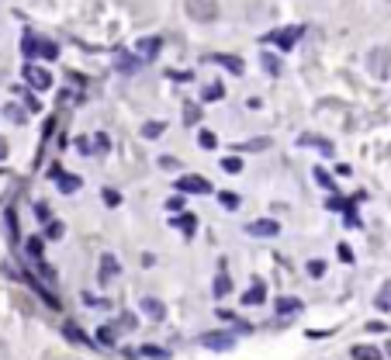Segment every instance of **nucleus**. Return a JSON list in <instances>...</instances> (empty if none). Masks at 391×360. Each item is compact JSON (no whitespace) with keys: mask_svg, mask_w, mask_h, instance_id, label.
Returning <instances> with one entry per match:
<instances>
[{"mask_svg":"<svg viewBox=\"0 0 391 360\" xmlns=\"http://www.w3.org/2000/svg\"><path fill=\"white\" fill-rule=\"evenodd\" d=\"M367 70L378 77V80H391V49H371V56H367Z\"/></svg>","mask_w":391,"mask_h":360,"instance_id":"1","label":"nucleus"},{"mask_svg":"<svg viewBox=\"0 0 391 360\" xmlns=\"http://www.w3.org/2000/svg\"><path fill=\"white\" fill-rule=\"evenodd\" d=\"M187 14H191V21L208 25V21L218 18V4L215 0H187Z\"/></svg>","mask_w":391,"mask_h":360,"instance_id":"2","label":"nucleus"},{"mask_svg":"<svg viewBox=\"0 0 391 360\" xmlns=\"http://www.w3.org/2000/svg\"><path fill=\"white\" fill-rule=\"evenodd\" d=\"M21 49H25L28 56H42V59H56V56H59V49H56V42L35 39V35H25V42H21Z\"/></svg>","mask_w":391,"mask_h":360,"instance_id":"3","label":"nucleus"},{"mask_svg":"<svg viewBox=\"0 0 391 360\" xmlns=\"http://www.w3.org/2000/svg\"><path fill=\"white\" fill-rule=\"evenodd\" d=\"M184 194H208L211 191V184L204 180V177H197V173H187V177H180V184H177Z\"/></svg>","mask_w":391,"mask_h":360,"instance_id":"4","label":"nucleus"},{"mask_svg":"<svg viewBox=\"0 0 391 360\" xmlns=\"http://www.w3.org/2000/svg\"><path fill=\"white\" fill-rule=\"evenodd\" d=\"M118 271H121V263L115 260V253H104V256H101V271H97V280H101V284H111V280L118 278Z\"/></svg>","mask_w":391,"mask_h":360,"instance_id":"5","label":"nucleus"},{"mask_svg":"<svg viewBox=\"0 0 391 360\" xmlns=\"http://www.w3.org/2000/svg\"><path fill=\"white\" fill-rule=\"evenodd\" d=\"M25 80L32 83L35 90H49V87H52V77H49V70H42V66H25Z\"/></svg>","mask_w":391,"mask_h":360,"instance_id":"6","label":"nucleus"},{"mask_svg":"<svg viewBox=\"0 0 391 360\" xmlns=\"http://www.w3.org/2000/svg\"><path fill=\"white\" fill-rule=\"evenodd\" d=\"M246 232H249V236H263V240H271V236L280 232V225H277L274 218H260V222H249Z\"/></svg>","mask_w":391,"mask_h":360,"instance_id":"7","label":"nucleus"},{"mask_svg":"<svg viewBox=\"0 0 391 360\" xmlns=\"http://www.w3.org/2000/svg\"><path fill=\"white\" fill-rule=\"evenodd\" d=\"M201 343H204L208 350H232V336H229V333H204Z\"/></svg>","mask_w":391,"mask_h":360,"instance_id":"8","label":"nucleus"},{"mask_svg":"<svg viewBox=\"0 0 391 360\" xmlns=\"http://www.w3.org/2000/svg\"><path fill=\"white\" fill-rule=\"evenodd\" d=\"M263 298H267V284H263L260 278H253L249 291L242 294V305H263Z\"/></svg>","mask_w":391,"mask_h":360,"instance_id":"9","label":"nucleus"},{"mask_svg":"<svg viewBox=\"0 0 391 360\" xmlns=\"http://www.w3.org/2000/svg\"><path fill=\"white\" fill-rule=\"evenodd\" d=\"M139 309H142L153 322H159L163 316H166V309H163V302H159V298H142V305H139Z\"/></svg>","mask_w":391,"mask_h":360,"instance_id":"10","label":"nucleus"},{"mask_svg":"<svg viewBox=\"0 0 391 360\" xmlns=\"http://www.w3.org/2000/svg\"><path fill=\"white\" fill-rule=\"evenodd\" d=\"M298 35H302V28H284V32H274V35H271V42H274V45H280V49H291Z\"/></svg>","mask_w":391,"mask_h":360,"instance_id":"11","label":"nucleus"},{"mask_svg":"<svg viewBox=\"0 0 391 360\" xmlns=\"http://www.w3.org/2000/svg\"><path fill=\"white\" fill-rule=\"evenodd\" d=\"M350 357L353 360H381V350H378V347H367V343H356L350 350Z\"/></svg>","mask_w":391,"mask_h":360,"instance_id":"12","label":"nucleus"},{"mask_svg":"<svg viewBox=\"0 0 391 360\" xmlns=\"http://www.w3.org/2000/svg\"><path fill=\"white\" fill-rule=\"evenodd\" d=\"M56 184H59V191H63V194L80 191V177H73V173H59V177H56Z\"/></svg>","mask_w":391,"mask_h":360,"instance_id":"13","label":"nucleus"},{"mask_svg":"<svg viewBox=\"0 0 391 360\" xmlns=\"http://www.w3.org/2000/svg\"><path fill=\"white\" fill-rule=\"evenodd\" d=\"M298 309H302L298 298H280V302H277V312H280V316H294Z\"/></svg>","mask_w":391,"mask_h":360,"instance_id":"14","label":"nucleus"},{"mask_svg":"<svg viewBox=\"0 0 391 360\" xmlns=\"http://www.w3.org/2000/svg\"><path fill=\"white\" fill-rule=\"evenodd\" d=\"M159 52V39H146V42H139V56L142 59H153Z\"/></svg>","mask_w":391,"mask_h":360,"instance_id":"15","label":"nucleus"},{"mask_svg":"<svg viewBox=\"0 0 391 360\" xmlns=\"http://www.w3.org/2000/svg\"><path fill=\"white\" fill-rule=\"evenodd\" d=\"M302 146H318L322 153H333V146L325 139H318V135H302Z\"/></svg>","mask_w":391,"mask_h":360,"instance_id":"16","label":"nucleus"},{"mask_svg":"<svg viewBox=\"0 0 391 360\" xmlns=\"http://www.w3.org/2000/svg\"><path fill=\"white\" fill-rule=\"evenodd\" d=\"M218 201H222V208H229V211H235V208H239V194H232V191H222V194H218Z\"/></svg>","mask_w":391,"mask_h":360,"instance_id":"17","label":"nucleus"},{"mask_svg":"<svg viewBox=\"0 0 391 360\" xmlns=\"http://www.w3.org/2000/svg\"><path fill=\"white\" fill-rule=\"evenodd\" d=\"M97 336H101V343H104V347H115V340H118V333L111 329V325H101V333H97Z\"/></svg>","mask_w":391,"mask_h":360,"instance_id":"18","label":"nucleus"},{"mask_svg":"<svg viewBox=\"0 0 391 360\" xmlns=\"http://www.w3.org/2000/svg\"><path fill=\"white\" fill-rule=\"evenodd\" d=\"M229 291H232V280L225 278V274H222V278H215V294H218V298H222V294H229Z\"/></svg>","mask_w":391,"mask_h":360,"instance_id":"19","label":"nucleus"},{"mask_svg":"<svg viewBox=\"0 0 391 360\" xmlns=\"http://www.w3.org/2000/svg\"><path fill=\"white\" fill-rule=\"evenodd\" d=\"M142 357H153V360H170L166 350H159V347H142Z\"/></svg>","mask_w":391,"mask_h":360,"instance_id":"20","label":"nucleus"},{"mask_svg":"<svg viewBox=\"0 0 391 360\" xmlns=\"http://www.w3.org/2000/svg\"><path fill=\"white\" fill-rule=\"evenodd\" d=\"M63 232H66V229H63V222H49V229H45V236H49V240H63Z\"/></svg>","mask_w":391,"mask_h":360,"instance_id":"21","label":"nucleus"},{"mask_svg":"<svg viewBox=\"0 0 391 360\" xmlns=\"http://www.w3.org/2000/svg\"><path fill=\"white\" fill-rule=\"evenodd\" d=\"M218 63H222V66H229L232 73H242V63H239L235 56H218Z\"/></svg>","mask_w":391,"mask_h":360,"instance_id":"22","label":"nucleus"},{"mask_svg":"<svg viewBox=\"0 0 391 360\" xmlns=\"http://www.w3.org/2000/svg\"><path fill=\"white\" fill-rule=\"evenodd\" d=\"M197 118H201V111H197L194 104H184V121H187V125H194Z\"/></svg>","mask_w":391,"mask_h":360,"instance_id":"23","label":"nucleus"},{"mask_svg":"<svg viewBox=\"0 0 391 360\" xmlns=\"http://www.w3.org/2000/svg\"><path fill=\"white\" fill-rule=\"evenodd\" d=\"M66 336H70V340H73V343H87V336H83V333H80L77 325H73V322H70V325H66Z\"/></svg>","mask_w":391,"mask_h":360,"instance_id":"24","label":"nucleus"},{"mask_svg":"<svg viewBox=\"0 0 391 360\" xmlns=\"http://www.w3.org/2000/svg\"><path fill=\"white\" fill-rule=\"evenodd\" d=\"M222 170H225V173H242V163L235 160V156L232 160H222Z\"/></svg>","mask_w":391,"mask_h":360,"instance_id":"25","label":"nucleus"},{"mask_svg":"<svg viewBox=\"0 0 391 360\" xmlns=\"http://www.w3.org/2000/svg\"><path fill=\"white\" fill-rule=\"evenodd\" d=\"M104 204H108V208H118V204H121V194L108 187V191H104Z\"/></svg>","mask_w":391,"mask_h":360,"instance_id":"26","label":"nucleus"},{"mask_svg":"<svg viewBox=\"0 0 391 360\" xmlns=\"http://www.w3.org/2000/svg\"><path fill=\"white\" fill-rule=\"evenodd\" d=\"M204 97H208V101H218V97H222V83H208Z\"/></svg>","mask_w":391,"mask_h":360,"instance_id":"27","label":"nucleus"},{"mask_svg":"<svg viewBox=\"0 0 391 360\" xmlns=\"http://www.w3.org/2000/svg\"><path fill=\"white\" fill-rule=\"evenodd\" d=\"M177 225H180V229H184V232H187V236H191V232H194V218H191V215H184V218H177Z\"/></svg>","mask_w":391,"mask_h":360,"instance_id":"28","label":"nucleus"},{"mask_svg":"<svg viewBox=\"0 0 391 360\" xmlns=\"http://www.w3.org/2000/svg\"><path fill=\"white\" fill-rule=\"evenodd\" d=\"M263 66H267V73H274V77L280 73V63H277L274 56H263Z\"/></svg>","mask_w":391,"mask_h":360,"instance_id":"29","label":"nucleus"},{"mask_svg":"<svg viewBox=\"0 0 391 360\" xmlns=\"http://www.w3.org/2000/svg\"><path fill=\"white\" fill-rule=\"evenodd\" d=\"M28 253H32V256H42V240H39V236H32V240H28Z\"/></svg>","mask_w":391,"mask_h":360,"instance_id":"30","label":"nucleus"},{"mask_svg":"<svg viewBox=\"0 0 391 360\" xmlns=\"http://www.w3.org/2000/svg\"><path fill=\"white\" fill-rule=\"evenodd\" d=\"M142 132H146V135H149V139H156L159 132H163V125H159V121H149V125H146V128H142Z\"/></svg>","mask_w":391,"mask_h":360,"instance_id":"31","label":"nucleus"},{"mask_svg":"<svg viewBox=\"0 0 391 360\" xmlns=\"http://www.w3.org/2000/svg\"><path fill=\"white\" fill-rule=\"evenodd\" d=\"M322 271H325L322 260H312V263H309V274H312V278H322Z\"/></svg>","mask_w":391,"mask_h":360,"instance_id":"32","label":"nucleus"},{"mask_svg":"<svg viewBox=\"0 0 391 360\" xmlns=\"http://www.w3.org/2000/svg\"><path fill=\"white\" fill-rule=\"evenodd\" d=\"M201 146H204V149H215V135H211V132H201Z\"/></svg>","mask_w":391,"mask_h":360,"instance_id":"33","label":"nucleus"},{"mask_svg":"<svg viewBox=\"0 0 391 360\" xmlns=\"http://www.w3.org/2000/svg\"><path fill=\"white\" fill-rule=\"evenodd\" d=\"M94 142H97V146H94L97 153H104V149H108V135H94Z\"/></svg>","mask_w":391,"mask_h":360,"instance_id":"34","label":"nucleus"},{"mask_svg":"<svg viewBox=\"0 0 391 360\" xmlns=\"http://www.w3.org/2000/svg\"><path fill=\"white\" fill-rule=\"evenodd\" d=\"M166 208H170V211H180V208H184V198H170L166 201Z\"/></svg>","mask_w":391,"mask_h":360,"instance_id":"35","label":"nucleus"},{"mask_svg":"<svg viewBox=\"0 0 391 360\" xmlns=\"http://www.w3.org/2000/svg\"><path fill=\"white\" fill-rule=\"evenodd\" d=\"M159 166H163V170H177L180 163H177V160H170V156H163V160H159Z\"/></svg>","mask_w":391,"mask_h":360,"instance_id":"36","label":"nucleus"},{"mask_svg":"<svg viewBox=\"0 0 391 360\" xmlns=\"http://www.w3.org/2000/svg\"><path fill=\"white\" fill-rule=\"evenodd\" d=\"M0 160H7V142L0 139Z\"/></svg>","mask_w":391,"mask_h":360,"instance_id":"37","label":"nucleus"},{"mask_svg":"<svg viewBox=\"0 0 391 360\" xmlns=\"http://www.w3.org/2000/svg\"><path fill=\"white\" fill-rule=\"evenodd\" d=\"M385 354H388V357H391V340H388V347H385Z\"/></svg>","mask_w":391,"mask_h":360,"instance_id":"38","label":"nucleus"}]
</instances>
